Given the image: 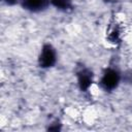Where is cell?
I'll list each match as a JSON object with an SVG mask.
<instances>
[{
  "label": "cell",
  "instance_id": "6da1fadb",
  "mask_svg": "<svg viewBox=\"0 0 132 132\" xmlns=\"http://www.w3.org/2000/svg\"><path fill=\"white\" fill-rule=\"evenodd\" d=\"M122 81H124V74L116 66H106L100 73L97 85L98 88L107 94H110L119 89Z\"/></svg>",
  "mask_w": 132,
  "mask_h": 132
},
{
  "label": "cell",
  "instance_id": "3957f363",
  "mask_svg": "<svg viewBox=\"0 0 132 132\" xmlns=\"http://www.w3.org/2000/svg\"><path fill=\"white\" fill-rule=\"evenodd\" d=\"M75 81L81 93H89L96 82L94 71L88 66H79L75 71Z\"/></svg>",
  "mask_w": 132,
  "mask_h": 132
},
{
  "label": "cell",
  "instance_id": "7a4b0ae2",
  "mask_svg": "<svg viewBox=\"0 0 132 132\" xmlns=\"http://www.w3.org/2000/svg\"><path fill=\"white\" fill-rule=\"evenodd\" d=\"M59 60L57 48L50 42H44L37 55V66L42 70L54 68Z\"/></svg>",
  "mask_w": 132,
  "mask_h": 132
},
{
  "label": "cell",
  "instance_id": "277c9868",
  "mask_svg": "<svg viewBox=\"0 0 132 132\" xmlns=\"http://www.w3.org/2000/svg\"><path fill=\"white\" fill-rule=\"evenodd\" d=\"M20 6L30 13H41L51 7L50 0H20Z\"/></svg>",
  "mask_w": 132,
  "mask_h": 132
},
{
  "label": "cell",
  "instance_id": "5b68a950",
  "mask_svg": "<svg viewBox=\"0 0 132 132\" xmlns=\"http://www.w3.org/2000/svg\"><path fill=\"white\" fill-rule=\"evenodd\" d=\"M50 3L51 7L63 13L71 12L74 9L73 0H50Z\"/></svg>",
  "mask_w": 132,
  "mask_h": 132
},
{
  "label": "cell",
  "instance_id": "8992f818",
  "mask_svg": "<svg viewBox=\"0 0 132 132\" xmlns=\"http://www.w3.org/2000/svg\"><path fill=\"white\" fill-rule=\"evenodd\" d=\"M106 40L111 44H118L122 40V29L118 24H113L106 32Z\"/></svg>",
  "mask_w": 132,
  "mask_h": 132
},
{
  "label": "cell",
  "instance_id": "52a82bcc",
  "mask_svg": "<svg viewBox=\"0 0 132 132\" xmlns=\"http://www.w3.org/2000/svg\"><path fill=\"white\" fill-rule=\"evenodd\" d=\"M5 5L7 6H14V5H20V0H1Z\"/></svg>",
  "mask_w": 132,
  "mask_h": 132
}]
</instances>
